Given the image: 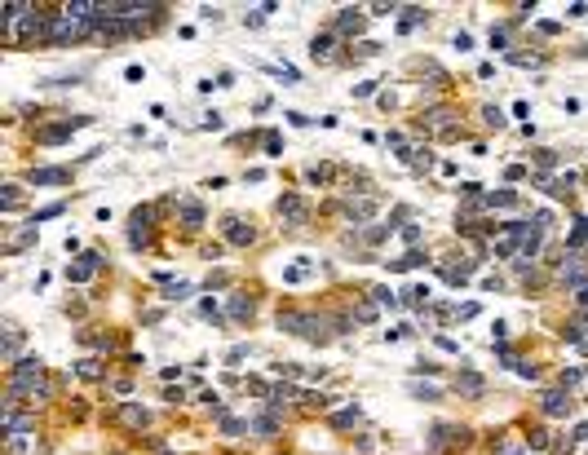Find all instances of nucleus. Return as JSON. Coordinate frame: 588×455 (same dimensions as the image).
<instances>
[{"instance_id":"a211bd4d","label":"nucleus","mask_w":588,"mask_h":455,"mask_svg":"<svg viewBox=\"0 0 588 455\" xmlns=\"http://www.w3.org/2000/svg\"><path fill=\"white\" fill-rule=\"evenodd\" d=\"M588 243V217H575V230H571V252Z\"/></svg>"},{"instance_id":"ddd939ff","label":"nucleus","mask_w":588,"mask_h":455,"mask_svg":"<svg viewBox=\"0 0 588 455\" xmlns=\"http://www.w3.org/2000/svg\"><path fill=\"white\" fill-rule=\"evenodd\" d=\"M252 429H257V438H274V433H279V415H274V411L257 415V424H252Z\"/></svg>"},{"instance_id":"9b49d317","label":"nucleus","mask_w":588,"mask_h":455,"mask_svg":"<svg viewBox=\"0 0 588 455\" xmlns=\"http://www.w3.org/2000/svg\"><path fill=\"white\" fill-rule=\"evenodd\" d=\"M226 239H230L235 248H248V243H252V225H239V221L230 217V221H226Z\"/></svg>"},{"instance_id":"39448f33","label":"nucleus","mask_w":588,"mask_h":455,"mask_svg":"<svg viewBox=\"0 0 588 455\" xmlns=\"http://www.w3.org/2000/svg\"><path fill=\"white\" fill-rule=\"evenodd\" d=\"M89 124V115H76V119H67L62 128H40V133H35V141H44V146H53V141H62L67 133H76V128H84Z\"/></svg>"},{"instance_id":"6e6552de","label":"nucleus","mask_w":588,"mask_h":455,"mask_svg":"<svg viewBox=\"0 0 588 455\" xmlns=\"http://www.w3.org/2000/svg\"><path fill=\"white\" fill-rule=\"evenodd\" d=\"M71 182V169H31V186H58Z\"/></svg>"},{"instance_id":"cd10ccee","label":"nucleus","mask_w":588,"mask_h":455,"mask_svg":"<svg viewBox=\"0 0 588 455\" xmlns=\"http://www.w3.org/2000/svg\"><path fill=\"white\" fill-rule=\"evenodd\" d=\"M261 141H266V155H283V141H279V133H261Z\"/></svg>"},{"instance_id":"b1692460","label":"nucleus","mask_w":588,"mask_h":455,"mask_svg":"<svg viewBox=\"0 0 588 455\" xmlns=\"http://www.w3.org/2000/svg\"><path fill=\"white\" fill-rule=\"evenodd\" d=\"M398 9H403V5H367V14H371V18H394Z\"/></svg>"},{"instance_id":"f257e3e1","label":"nucleus","mask_w":588,"mask_h":455,"mask_svg":"<svg viewBox=\"0 0 588 455\" xmlns=\"http://www.w3.org/2000/svg\"><path fill=\"white\" fill-rule=\"evenodd\" d=\"M279 327L292 332V336H301V341H314V345H328L332 341L328 332H323V318L301 314V309H279Z\"/></svg>"},{"instance_id":"423d86ee","label":"nucleus","mask_w":588,"mask_h":455,"mask_svg":"<svg viewBox=\"0 0 588 455\" xmlns=\"http://www.w3.org/2000/svg\"><path fill=\"white\" fill-rule=\"evenodd\" d=\"M566 406H571L566 389H548V393H539V411H544V415H566Z\"/></svg>"},{"instance_id":"f03ea898","label":"nucleus","mask_w":588,"mask_h":455,"mask_svg":"<svg viewBox=\"0 0 588 455\" xmlns=\"http://www.w3.org/2000/svg\"><path fill=\"white\" fill-rule=\"evenodd\" d=\"M279 217H283L287 225H301V221L310 217V203H305L301 195H283V199H279Z\"/></svg>"},{"instance_id":"0eeeda50","label":"nucleus","mask_w":588,"mask_h":455,"mask_svg":"<svg viewBox=\"0 0 588 455\" xmlns=\"http://www.w3.org/2000/svg\"><path fill=\"white\" fill-rule=\"evenodd\" d=\"M177 212H182L186 230H199V225H203V203L199 199H177Z\"/></svg>"},{"instance_id":"f8f14e48","label":"nucleus","mask_w":588,"mask_h":455,"mask_svg":"<svg viewBox=\"0 0 588 455\" xmlns=\"http://www.w3.org/2000/svg\"><path fill=\"white\" fill-rule=\"evenodd\" d=\"M310 53H314L319 62H328V58H336V35H314V44H310Z\"/></svg>"},{"instance_id":"dca6fc26","label":"nucleus","mask_w":588,"mask_h":455,"mask_svg":"<svg viewBox=\"0 0 588 455\" xmlns=\"http://www.w3.org/2000/svg\"><path fill=\"white\" fill-rule=\"evenodd\" d=\"M416 266H425V252H420V248H412V252H407V257H398V261H394L389 270L398 274V270H416Z\"/></svg>"},{"instance_id":"7c9ffc66","label":"nucleus","mask_w":588,"mask_h":455,"mask_svg":"<svg viewBox=\"0 0 588 455\" xmlns=\"http://www.w3.org/2000/svg\"><path fill=\"white\" fill-rule=\"evenodd\" d=\"M451 44L464 53V49H473V35H469V31H455V40H451Z\"/></svg>"},{"instance_id":"1a4fd4ad","label":"nucleus","mask_w":588,"mask_h":455,"mask_svg":"<svg viewBox=\"0 0 588 455\" xmlns=\"http://www.w3.org/2000/svg\"><path fill=\"white\" fill-rule=\"evenodd\" d=\"M455 389H460V393H469V398H482L487 380H482V376H473V371H460V376H455Z\"/></svg>"},{"instance_id":"72a5a7b5","label":"nucleus","mask_w":588,"mask_h":455,"mask_svg":"<svg viewBox=\"0 0 588 455\" xmlns=\"http://www.w3.org/2000/svg\"><path fill=\"white\" fill-rule=\"evenodd\" d=\"M221 429H226V433H230V438H239V433H244L248 424H244V420H221Z\"/></svg>"},{"instance_id":"393cba45","label":"nucleus","mask_w":588,"mask_h":455,"mask_svg":"<svg viewBox=\"0 0 588 455\" xmlns=\"http://www.w3.org/2000/svg\"><path fill=\"white\" fill-rule=\"evenodd\" d=\"M412 393H416V398H425V402H438V398H442L434 385H412Z\"/></svg>"},{"instance_id":"473e14b6","label":"nucleus","mask_w":588,"mask_h":455,"mask_svg":"<svg viewBox=\"0 0 588 455\" xmlns=\"http://www.w3.org/2000/svg\"><path fill=\"white\" fill-rule=\"evenodd\" d=\"M226 358H230V367H239V363H244V358H248V345H235V350L226 354Z\"/></svg>"},{"instance_id":"f704fd0d","label":"nucleus","mask_w":588,"mask_h":455,"mask_svg":"<svg viewBox=\"0 0 588 455\" xmlns=\"http://www.w3.org/2000/svg\"><path fill=\"white\" fill-rule=\"evenodd\" d=\"M513 62H518V67H539V58L535 53H513Z\"/></svg>"},{"instance_id":"4c0bfd02","label":"nucleus","mask_w":588,"mask_h":455,"mask_svg":"<svg viewBox=\"0 0 588 455\" xmlns=\"http://www.w3.org/2000/svg\"><path fill=\"white\" fill-rule=\"evenodd\" d=\"M566 14H571V18H588V5H571Z\"/></svg>"},{"instance_id":"ea45409f","label":"nucleus","mask_w":588,"mask_h":455,"mask_svg":"<svg viewBox=\"0 0 588 455\" xmlns=\"http://www.w3.org/2000/svg\"><path fill=\"white\" fill-rule=\"evenodd\" d=\"M500 455H522V451H518V447H504V451H500Z\"/></svg>"},{"instance_id":"5701e85b","label":"nucleus","mask_w":588,"mask_h":455,"mask_svg":"<svg viewBox=\"0 0 588 455\" xmlns=\"http://www.w3.org/2000/svg\"><path fill=\"white\" fill-rule=\"evenodd\" d=\"M482 124H487V128H504L509 119H504V115L496 111V106H487V111H482Z\"/></svg>"},{"instance_id":"bb28decb","label":"nucleus","mask_w":588,"mask_h":455,"mask_svg":"<svg viewBox=\"0 0 588 455\" xmlns=\"http://www.w3.org/2000/svg\"><path fill=\"white\" fill-rule=\"evenodd\" d=\"M371 296H376V305H398V296H394L389 287H371Z\"/></svg>"},{"instance_id":"a19ab883","label":"nucleus","mask_w":588,"mask_h":455,"mask_svg":"<svg viewBox=\"0 0 588 455\" xmlns=\"http://www.w3.org/2000/svg\"><path fill=\"white\" fill-rule=\"evenodd\" d=\"M580 305H588V287H580Z\"/></svg>"},{"instance_id":"c9c22d12","label":"nucleus","mask_w":588,"mask_h":455,"mask_svg":"<svg viewBox=\"0 0 588 455\" xmlns=\"http://www.w3.org/2000/svg\"><path fill=\"white\" fill-rule=\"evenodd\" d=\"M199 309H203V314H208V318H212V323H221V309H217V305H212V301H203V305H199Z\"/></svg>"},{"instance_id":"9d476101","label":"nucleus","mask_w":588,"mask_h":455,"mask_svg":"<svg viewBox=\"0 0 588 455\" xmlns=\"http://www.w3.org/2000/svg\"><path fill=\"white\" fill-rule=\"evenodd\" d=\"M98 261H102L98 252H84V257H80V261H76V266H71L67 274H71V279H76V283H84V279H89L93 270H98Z\"/></svg>"},{"instance_id":"c85d7f7f","label":"nucleus","mask_w":588,"mask_h":455,"mask_svg":"<svg viewBox=\"0 0 588 455\" xmlns=\"http://www.w3.org/2000/svg\"><path fill=\"white\" fill-rule=\"evenodd\" d=\"M58 212H62V203H49V208L31 212V225H35V221H49V217H58Z\"/></svg>"},{"instance_id":"e433bc0d","label":"nucleus","mask_w":588,"mask_h":455,"mask_svg":"<svg viewBox=\"0 0 588 455\" xmlns=\"http://www.w3.org/2000/svg\"><path fill=\"white\" fill-rule=\"evenodd\" d=\"M518 376H526V380H535L539 371H535V363H518Z\"/></svg>"},{"instance_id":"7ed1b4c3","label":"nucleus","mask_w":588,"mask_h":455,"mask_svg":"<svg viewBox=\"0 0 588 455\" xmlns=\"http://www.w3.org/2000/svg\"><path fill=\"white\" fill-rule=\"evenodd\" d=\"M562 283L566 287H588V266L580 252H566V266H562Z\"/></svg>"},{"instance_id":"2f4dec72","label":"nucleus","mask_w":588,"mask_h":455,"mask_svg":"<svg viewBox=\"0 0 588 455\" xmlns=\"http://www.w3.org/2000/svg\"><path fill=\"white\" fill-rule=\"evenodd\" d=\"M80 376H89V380H93V376H102V367L93 363V358H84V363H80Z\"/></svg>"},{"instance_id":"f3484780","label":"nucleus","mask_w":588,"mask_h":455,"mask_svg":"<svg viewBox=\"0 0 588 455\" xmlns=\"http://www.w3.org/2000/svg\"><path fill=\"white\" fill-rule=\"evenodd\" d=\"M403 9H407V14L398 18L403 31H412V27H420V22H425V9H416V5H403Z\"/></svg>"},{"instance_id":"4be33fe9","label":"nucleus","mask_w":588,"mask_h":455,"mask_svg":"<svg viewBox=\"0 0 588 455\" xmlns=\"http://www.w3.org/2000/svg\"><path fill=\"white\" fill-rule=\"evenodd\" d=\"M190 292H195L190 283H168V292H164V296H168V301H186Z\"/></svg>"},{"instance_id":"a878e982","label":"nucleus","mask_w":588,"mask_h":455,"mask_svg":"<svg viewBox=\"0 0 588 455\" xmlns=\"http://www.w3.org/2000/svg\"><path fill=\"white\" fill-rule=\"evenodd\" d=\"M491 49H509V31L504 27H491Z\"/></svg>"},{"instance_id":"412c9836","label":"nucleus","mask_w":588,"mask_h":455,"mask_svg":"<svg viewBox=\"0 0 588 455\" xmlns=\"http://www.w3.org/2000/svg\"><path fill=\"white\" fill-rule=\"evenodd\" d=\"M403 301H407V305H425V301H429V287H425V283L407 287V296H403Z\"/></svg>"},{"instance_id":"4468645a","label":"nucleus","mask_w":588,"mask_h":455,"mask_svg":"<svg viewBox=\"0 0 588 455\" xmlns=\"http://www.w3.org/2000/svg\"><path fill=\"white\" fill-rule=\"evenodd\" d=\"M252 309H257V305H252V301H248V296H230V318H239V323H248V318H252Z\"/></svg>"},{"instance_id":"2eb2a0df","label":"nucleus","mask_w":588,"mask_h":455,"mask_svg":"<svg viewBox=\"0 0 588 455\" xmlns=\"http://www.w3.org/2000/svg\"><path fill=\"white\" fill-rule=\"evenodd\" d=\"M336 31H345V35H354V31H363V14H350L345 9L341 18H336Z\"/></svg>"},{"instance_id":"6ab92c4d","label":"nucleus","mask_w":588,"mask_h":455,"mask_svg":"<svg viewBox=\"0 0 588 455\" xmlns=\"http://www.w3.org/2000/svg\"><path fill=\"white\" fill-rule=\"evenodd\" d=\"M487 203H491V208H513V203H518V195H513V190H491Z\"/></svg>"},{"instance_id":"c756f323","label":"nucleus","mask_w":588,"mask_h":455,"mask_svg":"<svg viewBox=\"0 0 588 455\" xmlns=\"http://www.w3.org/2000/svg\"><path fill=\"white\" fill-rule=\"evenodd\" d=\"M0 208H5V212L18 208V186H5V199H0Z\"/></svg>"},{"instance_id":"aec40b11","label":"nucleus","mask_w":588,"mask_h":455,"mask_svg":"<svg viewBox=\"0 0 588 455\" xmlns=\"http://www.w3.org/2000/svg\"><path fill=\"white\" fill-rule=\"evenodd\" d=\"M358 415H363L358 406H345V411H336V415H332V424H336V429H350V424H358Z\"/></svg>"},{"instance_id":"58836bf2","label":"nucleus","mask_w":588,"mask_h":455,"mask_svg":"<svg viewBox=\"0 0 588 455\" xmlns=\"http://www.w3.org/2000/svg\"><path fill=\"white\" fill-rule=\"evenodd\" d=\"M575 442H588V424H580V429H575Z\"/></svg>"},{"instance_id":"20e7f679","label":"nucleus","mask_w":588,"mask_h":455,"mask_svg":"<svg viewBox=\"0 0 588 455\" xmlns=\"http://www.w3.org/2000/svg\"><path fill=\"white\" fill-rule=\"evenodd\" d=\"M115 420L124 424V429H146L151 424V411H146V406H133V402H119L115 406Z\"/></svg>"}]
</instances>
